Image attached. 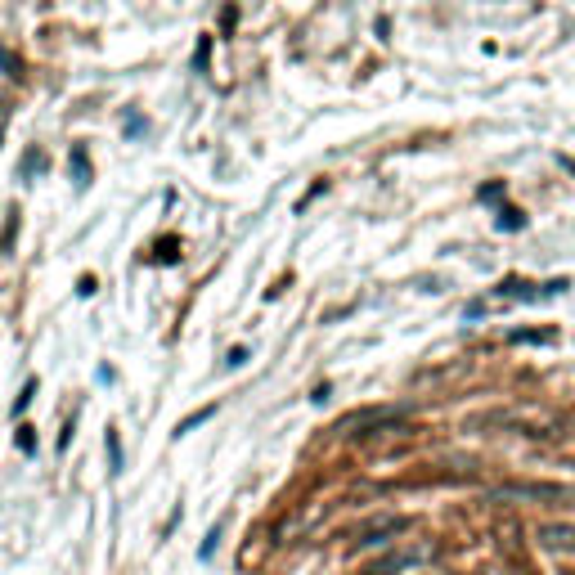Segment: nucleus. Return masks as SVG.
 <instances>
[{"label":"nucleus","instance_id":"obj_3","mask_svg":"<svg viewBox=\"0 0 575 575\" xmlns=\"http://www.w3.org/2000/svg\"><path fill=\"white\" fill-rule=\"evenodd\" d=\"M535 540H540V548H548V553L575 557V521H544L540 531H535Z\"/></svg>","mask_w":575,"mask_h":575},{"label":"nucleus","instance_id":"obj_1","mask_svg":"<svg viewBox=\"0 0 575 575\" xmlns=\"http://www.w3.org/2000/svg\"><path fill=\"white\" fill-rule=\"evenodd\" d=\"M427 557H432V544H400V548H391L387 557H377L364 575H400L409 567H423Z\"/></svg>","mask_w":575,"mask_h":575},{"label":"nucleus","instance_id":"obj_5","mask_svg":"<svg viewBox=\"0 0 575 575\" xmlns=\"http://www.w3.org/2000/svg\"><path fill=\"white\" fill-rule=\"evenodd\" d=\"M108 463H113V472H121V440H117V432H108Z\"/></svg>","mask_w":575,"mask_h":575},{"label":"nucleus","instance_id":"obj_6","mask_svg":"<svg viewBox=\"0 0 575 575\" xmlns=\"http://www.w3.org/2000/svg\"><path fill=\"white\" fill-rule=\"evenodd\" d=\"M220 544V531H212V535H207V544H202V557H212V548Z\"/></svg>","mask_w":575,"mask_h":575},{"label":"nucleus","instance_id":"obj_2","mask_svg":"<svg viewBox=\"0 0 575 575\" xmlns=\"http://www.w3.org/2000/svg\"><path fill=\"white\" fill-rule=\"evenodd\" d=\"M405 531V517H369V521H360L356 526V544L360 548H377V544H391L396 540V535Z\"/></svg>","mask_w":575,"mask_h":575},{"label":"nucleus","instance_id":"obj_4","mask_svg":"<svg viewBox=\"0 0 575 575\" xmlns=\"http://www.w3.org/2000/svg\"><path fill=\"white\" fill-rule=\"evenodd\" d=\"M212 413H216V405H207V409H198V413H189V418L180 423V432H193V427H198V423H207Z\"/></svg>","mask_w":575,"mask_h":575}]
</instances>
